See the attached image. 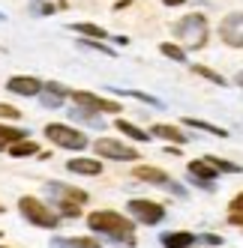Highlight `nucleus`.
Segmentation results:
<instances>
[{"label": "nucleus", "mask_w": 243, "mask_h": 248, "mask_svg": "<svg viewBox=\"0 0 243 248\" xmlns=\"http://www.w3.org/2000/svg\"><path fill=\"white\" fill-rule=\"evenodd\" d=\"M129 216H135V221H141V224H159L165 218V206L162 203H153V201H129Z\"/></svg>", "instance_id": "nucleus-7"}, {"label": "nucleus", "mask_w": 243, "mask_h": 248, "mask_svg": "<svg viewBox=\"0 0 243 248\" xmlns=\"http://www.w3.org/2000/svg\"><path fill=\"white\" fill-rule=\"evenodd\" d=\"M162 248H192L198 242V236L186 233V230H171V233H162Z\"/></svg>", "instance_id": "nucleus-13"}, {"label": "nucleus", "mask_w": 243, "mask_h": 248, "mask_svg": "<svg viewBox=\"0 0 243 248\" xmlns=\"http://www.w3.org/2000/svg\"><path fill=\"white\" fill-rule=\"evenodd\" d=\"M30 9H33V12H42V15H48V12H54L57 6H54V3H42V6H30Z\"/></svg>", "instance_id": "nucleus-32"}, {"label": "nucleus", "mask_w": 243, "mask_h": 248, "mask_svg": "<svg viewBox=\"0 0 243 248\" xmlns=\"http://www.w3.org/2000/svg\"><path fill=\"white\" fill-rule=\"evenodd\" d=\"M192 72H195V75H201V78H207V81H213V84H219V87H225V84H228V81H225L222 75H216L213 69H207V66H192Z\"/></svg>", "instance_id": "nucleus-28"}, {"label": "nucleus", "mask_w": 243, "mask_h": 248, "mask_svg": "<svg viewBox=\"0 0 243 248\" xmlns=\"http://www.w3.org/2000/svg\"><path fill=\"white\" fill-rule=\"evenodd\" d=\"M45 138L51 140V144L63 147V150H84V147H87L84 132H78L72 126H63V123H48V126H45Z\"/></svg>", "instance_id": "nucleus-5"}, {"label": "nucleus", "mask_w": 243, "mask_h": 248, "mask_svg": "<svg viewBox=\"0 0 243 248\" xmlns=\"http://www.w3.org/2000/svg\"><path fill=\"white\" fill-rule=\"evenodd\" d=\"M81 48H93V51H102V54H108V57H114V48H108V45H102L99 39H81Z\"/></svg>", "instance_id": "nucleus-29"}, {"label": "nucleus", "mask_w": 243, "mask_h": 248, "mask_svg": "<svg viewBox=\"0 0 243 248\" xmlns=\"http://www.w3.org/2000/svg\"><path fill=\"white\" fill-rule=\"evenodd\" d=\"M66 168L72 170V173H84V176H99L102 173V165L96 162V158H69L66 162Z\"/></svg>", "instance_id": "nucleus-14"}, {"label": "nucleus", "mask_w": 243, "mask_h": 248, "mask_svg": "<svg viewBox=\"0 0 243 248\" xmlns=\"http://www.w3.org/2000/svg\"><path fill=\"white\" fill-rule=\"evenodd\" d=\"M198 242H204V245H210V248H216V245H219L222 239H219L216 233H201V236H198Z\"/></svg>", "instance_id": "nucleus-31"}, {"label": "nucleus", "mask_w": 243, "mask_h": 248, "mask_svg": "<svg viewBox=\"0 0 243 248\" xmlns=\"http://www.w3.org/2000/svg\"><path fill=\"white\" fill-rule=\"evenodd\" d=\"M72 99H75V105H81V108H87L93 114H117L120 111V105L114 99H102V96L87 93V90H75Z\"/></svg>", "instance_id": "nucleus-8"}, {"label": "nucleus", "mask_w": 243, "mask_h": 248, "mask_svg": "<svg viewBox=\"0 0 243 248\" xmlns=\"http://www.w3.org/2000/svg\"><path fill=\"white\" fill-rule=\"evenodd\" d=\"M87 227L93 233H105L108 239H117L123 245H135V224L132 218L120 216L114 209H96L87 216Z\"/></svg>", "instance_id": "nucleus-1"}, {"label": "nucleus", "mask_w": 243, "mask_h": 248, "mask_svg": "<svg viewBox=\"0 0 243 248\" xmlns=\"http://www.w3.org/2000/svg\"><path fill=\"white\" fill-rule=\"evenodd\" d=\"M0 117H6V120H18L21 111H18V108H12V105H0Z\"/></svg>", "instance_id": "nucleus-30"}, {"label": "nucleus", "mask_w": 243, "mask_h": 248, "mask_svg": "<svg viewBox=\"0 0 243 248\" xmlns=\"http://www.w3.org/2000/svg\"><path fill=\"white\" fill-rule=\"evenodd\" d=\"M174 36L180 39V45H186L189 51H198L207 45V36H210V30H207V18L201 12H192L186 15V18H180L174 24Z\"/></svg>", "instance_id": "nucleus-3"}, {"label": "nucleus", "mask_w": 243, "mask_h": 248, "mask_svg": "<svg viewBox=\"0 0 243 248\" xmlns=\"http://www.w3.org/2000/svg\"><path fill=\"white\" fill-rule=\"evenodd\" d=\"M93 150H96V155L114 158V162H135V158H138V150L135 147L120 144V140H114V138H99L96 144H93Z\"/></svg>", "instance_id": "nucleus-6"}, {"label": "nucleus", "mask_w": 243, "mask_h": 248, "mask_svg": "<svg viewBox=\"0 0 243 248\" xmlns=\"http://www.w3.org/2000/svg\"><path fill=\"white\" fill-rule=\"evenodd\" d=\"M6 87H9V93H15V96H27V99H33V96L42 93L45 84H42L39 78H33V75H15V78L6 81Z\"/></svg>", "instance_id": "nucleus-11"}, {"label": "nucleus", "mask_w": 243, "mask_h": 248, "mask_svg": "<svg viewBox=\"0 0 243 248\" xmlns=\"http://www.w3.org/2000/svg\"><path fill=\"white\" fill-rule=\"evenodd\" d=\"M234 84L240 87V90H243V72H237V78H234Z\"/></svg>", "instance_id": "nucleus-34"}, {"label": "nucleus", "mask_w": 243, "mask_h": 248, "mask_svg": "<svg viewBox=\"0 0 243 248\" xmlns=\"http://www.w3.org/2000/svg\"><path fill=\"white\" fill-rule=\"evenodd\" d=\"M0 212H3V203H0Z\"/></svg>", "instance_id": "nucleus-35"}, {"label": "nucleus", "mask_w": 243, "mask_h": 248, "mask_svg": "<svg viewBox=\"0 0 243 248\" xmlns=\"http://www.w3.org/2000/svg\"><path fill=\"white\" fill-rule=\"evenodd\" d=\"M69 117H72V120H81V123H87V126H102L99 114H93V111H87V108H81V105H75Z\"/></svg>", "instance_id": "nucleus-20"}, {"label": "nucleus", "mask_w": 243, "mask_h": 248, "mask_svg": "<svg viewBox=\"0 0 243 248\" xmlns=\"http://www.w3.org/2000/svg\"><path fill=\"white\" fill-rule=\"evenodd\" d=\"M0 248H3V245H0Z\"/></svg>", "instance_id": "nucleus-36"}, {"label": "nucleus", "mask_w": 243, "mask_h": 248, "mask_svg": "<svg viewBox=\"0 0 243 248\" xmlns=\"http://www.w3.org/2000/svg\"><path fill=\"white\" fill-rule=\"evenodd\" d=\"M27 132L24 129H15V126H3L0 123V150H6L9 144H15V140H24Z\"/></svg>", "instance_id": "nucleus-18"}, {"label": "nucleus", "mask_w": 243, "mask_h": 248, "mask_svg": "<svg viewBox=\"0 0 243 248\" xmlns=\"http://www.w3.org/2000/svg\"><path fill=\"white\" fill-rule=\"evenodd\" d=\"M150 135H156V138H165V140H174V144H189V138L177 129V126H153V132Z\"/></svg>", "instance_id": "nucleus-17"}, {"label": "nucleus", "mask_w": 243, "mask_h": 248, "mask_svg": "<svg viewBox=\"0 0 243 248\" xmlns=\"http://www.w3.org/2000/svg\"><path fill=\"white\" fill-rule=\"evenodd\" d=\"M114 96H135L138 102H144V105H153V108H162V102L159 99H153V96H147V93H138V90H111Z\"/></svg>", "instance_id": "nucleus-25"}, {"label": "nucleus", "mask_w": 243, "mask_h": 248, "mask_svg": "<svg viewBox=\"0 0 243 248\" xmlns=\"http://www.w3.org/2000/svg\"><path fill=\"white\" fill-rule=\"evenodd\" d=\"M63 99H66V93H54V90H45V87H42V93H39V102L45 105V108H60Z\"/></svg>", "instance_id": "nucleus-23"}, {"label": "nucleus", "mask_w": 243, "mask_h": 248, "mask_svg": "<svg viewBox=\"0 0 243 248\" xmlns=\"http://www.w3.org/2000/svg\"><path fill=\"white\" fill-rule=\"evenodd\" d=\"M165 6H180V3H186V0H162Z\"/></svg>", "instance_id": "nucleus-33"}, {"label": "nucleus", "mask_w": 243, "mask_h": 248, "mask_svg": "<svg viewBox=\"0 0 243 248\" xmlns=\"http://www.w3.org/2000/svg\"><path fill=\"white\" fill-rule=\"evenodd\" d=\"M159 51H162L168 60H177V63H183V60H186V51H183V48H177V45H171V42H162V45H159Z\"/></svg>", "instance_id": "nucleus-27"}, {"label": "nucleus", "mask_w": 243, "mask_h": 248, "mask_svg": "<svg viewBox=\"0 0 243 248\" xmlns=\"http://www.w3.org/2000/svg\"><path fill=\"white\" fill-rule=\"evenodd\" d=\"M189 176H192V183L195 186H201V188H207V191H213L216 186H213V180H216V168L207 162V158H195V162H189Z\"/></svg>", "instance_id": "nucleus-10"}, {"label": "nucleus", "mask_w": 243, "mask_h": 248, "mask_svg": "<svg viewBox=\"0 0 243 248\" xmlns=\"http://www.w3.org/2000/svg\"><path fill=\"white\" fill-rule=\"evenodd\" d=\"M186 126H192V129H201V132H210V135H216V138H225V129H219V126H210V123H204V120H183Z\"/></svg>", "instance_id": "nucleus-26"}, {"label": "nucleus", "mask_w": 243, "mask_h": 248, "mask_svg": "<svg viewBox=\"0 0 243 248\" xmlns=\"http://www.w3.org/2000/svg\"><path fill=\"white\" fill-rule=\"evenodd\" d=\"M45 188H48L51 201H54V209L60 212V216H66V218H78L81 216V206L87 203V191L72 188L66 183H48Z\"/></svg>", "instance_id": "nucleus-2"}, {"label": "nucleus", "mask_w": 243, "mask_h": 248, "mask_svg": "<svg viewBox=\"0 0 243 248\" xmlns=\"http://www.w3.org/2000/svg\"><path fill=\"white\" fill-rule=\"evenodd\" d=\"M228 221L237 224V227H243V191L237 194V198L231 201V206H228Z\"/></svg>", "instance_id": "nucleus-22"}, {"label": "nucleus", "mask_w": 243, "mask_h": 248, "mask_svg": "<svg viewBox=\"0 0 243 248\" xmlns=\"http://www.w3.org/2000/svg\"><path fill=\"white\" fill-rule=\"evenodd\" d=\"M18 212L24 216V221L36 224V227H45V230L60 227V216H57V209L45 206V203H42V201H36V198H21V201H18Z\"/></svg>", "instance_id": "nucleus-4"}, {"label": "nucleus", "mask_w": 243, "mask_h": 248, "mask_svg": "<svg viewBox=\"0 0 243 248\" xmlns=\"http://www.w3.org/2000/svg\"><path fill=\"white\" fill-rule=\"evenodd\" d=\"M51 248H102L96 239H84V236H69V239H51Z\"/></svg>", "instance_id": "nucleus-16"}, {"label": "nucleus", "mask_w": 243, "mask_h": 248, "mask_svg": "<svg viewBox=\"0 0 243 248\" xmlns=\"http://www.w3.org/2000/svg\"><path fill=\"white\" fill-rule=\"evenodd\" d=\"M6 150H9V155H12V158H27V155H36V153H39V147L33 144L30 138H24V140H15V144H9Z\"/></svg>", "instance_id": "nucleus-15"}, {"label": "nucleus", "mask_w": 243, "mask_h": 248, "mask_svg": "<svg viewBox=\"0 0 243 248\" xmlns=\"http://www.w3.org/2000/svg\"><path fill=\"white\" fill-rule=\"evenodd\" d=\"M117 129L123 132L126 138H132V140H147L150 135L144 132V129H138V126H132V123H126V120H117Z\"/></svg>", "instance_id": "nucleus-21"}, {"label": "nucleus", "mask_w": 243, "mask_h": 248, "mask_svg": "<svg viewBox=\"0 0 243 248\" xmlns=\"http://www.w3.org/2000/svg\"><path fill=\"white\" fill-rule=\"evenodd\" d=\"M219 36L225 45L231 48H243V12H231L225 15L222 24H219Z\"/></svg>", "instance_id": "nucleus-9"}, {"label": "nucleus", "mask_w": 243, "mask_h": 248, "mask_svg": "<svg viewBox=\"0 0 243 248\" xmlns=\"http://www.w3.org/2000/svg\"><path fill=\"white\" fill-rule=\"evenodd\" d=\"M132 176H135V180H144V183H153V186H168V188L174 186V183L168 180L165 170H159V168H147V165H144V168H135Z\"/></svg>", "instance_id": "nucleus-12"}, {"label": "nucleus", "mask_w": 243, "mask_h": 248, "mask_svg": "<svg viewBox=\"0 0 243 248\" xmlns=\"http://www.w3.org/2000/svg\"><path fill=\"white\" fill-rule=\"evenodd\" d=\"M207 162H210L219 173H240L243 168L240 165H234V162H225V158H216V155H207Z\"/></svg>", "instance_id": "nucleus-24"}, {"label": "nucleus", "mask_w": 243, "mask_h": 248, "mask_svg": "<svg viewBox=\"0 0 243 248\" xmlns=\"http://www.w3.org/2000/svg\"><path fill=\"white\" fill-rule=\"evenodd\" d=\"M75 33H81V36H87V39H105V30H102L99 24H90V21H84V24H69Z\"/></svg>", "instance_id": "nucleus-19"}]
</instances>
